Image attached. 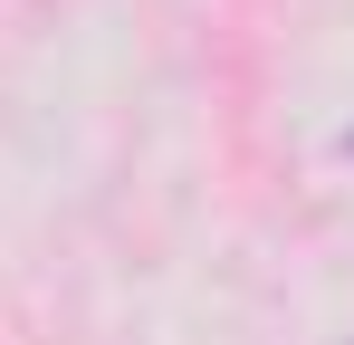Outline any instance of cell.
<instances>
[{
	"instance_id": "cell-1",
	"label": "cell",
	"mask_w": 354,
	"mask_h": 345,
	"mask_svg": "<svg viewBox=\"0 0 354 345\" xmlns=\"http://www.w3.org/2000/svg\"><path fill=\"white\" fill-rule=\"evenodd\" d=\"M345 154H354V134H345Z\"/></svg>"
}]
</instances>
